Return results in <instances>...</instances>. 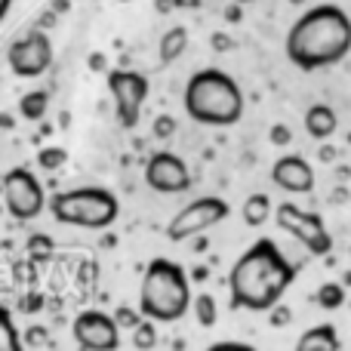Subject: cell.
Instances as JSON below:
<instances>
[{"mask_svg":"<svg viewBox=\"0 0 351 351\" xmlns=\"http://www.w3.org/2000/svg\"><path fill=\"white\" fill-rule=\"evenodd\" d=\"M296 271L299 265L280 253V247L271 237H259L231 265V274H228L231 308L268 311L290 290V284L296 280Z\"/></svg>","mask_w":351,"mask_h":351,"instance_id":"6da1fadb","label":"cell"},{"mask_svg":"<svg viewBox=\"0 0 351 351\" xmlns=\"http://www.w3.org/2000/svg\"><path fill=\"white\" fill-rule=\"evenodd\" d=\"M284 49L299 71L339 65L351 53V16L336 3L311 6L287 31Z\"/></svg>","mask_w":351,"mask_h":351,"instance_id":"7a4b0ae2","label":"cell"},{"mask_svg":"<svg viewBox=\"0 0 351 351\" xmlns=\"http://www.w3.org/2000/svg\"><path fill=\"white\" fill-rule=\"evenodd\" d=\"M185 114L204 127H234L243 117L241 84L222 68H200L185 84Z\"/></svg>","mask_w":351,"mask_h":351,"instance_id":"3957f363","label":"cell"},{"mask_svg":"<svg viewBox=\"0 0 351 351\" xmlns=\"http://www.w3.org/2000/svg\"><path fill=\"white\" fill-rule=\"evenodd\" d=\"M191 308V280L173 259H152L139 287V315L154 324H176Z\"/></svg>","mask_w":351,"mask_h":351,"instance_id":"277c9868","label":"cell"},{"mask_svg":"<svg viewBox=\"0 0 351 351\" xmlns=\"http://www.w3.org/2000/svg\"><path fill=\"white\" fill-rule=\"evenodd\" d=\"M49 213L56 222L62 225H77V228L102 231L117 222L121 216V200L99 185L71 188V191H59L49 197Z\"/></svg>","mask_w":351,"mask_h":351,"instance_id":"5b68a950","label":"cell"},{"mask_svg":"<svg viewBox=\"0 0 351 351\" xmlns=\"http://www.w3.org/2000/svg\"><path fill=\"white\" fill-rule=\"evenodd\" d=\"M274 219H278V228L287 231L290 237H296L311 256H327L333 250V237H330L327 225H324V219L317 213H308L299 204L284 200V204L274 206Z\"/></svg>","mask_w":351,"mask_h":351,"instance_id":"8992f818","label":"cell"},{"mask_svg":"<svg viewBox=\"0 0 351 351\" xmlns=\"http://www.w3.org/2000/svg\"><path fill=\"white\" fill-rule=\"evenodd\" d=\"M3 188V204L6 213L19 222H31L37 219L43 210H47V194H43V185L37 182V176L25 167H12L10 173L0 182Z\"/></svg>","mask_w":351,"mask_h":351,"instance_id":"52a82bcc","label":"cell"},{"mask_svg":"<svg viewBox=\"0 0 351 351\" xmlns=\"http://www.w3.org/2000/svg\"><path fill=\"white\" fill-rule=\"evenodd\" d=\"M228 213H231L228 200H222V197H197V200H191L188 206H182V210L170 219V225H167V237H170L173 243H182V241H188V237H194V234L210 231L213 225L225 222Z\"/></svg>","mask_w":351,"mask_h":351,"instance_id":"ba28073f","label":"cell"},{"mask_svg":"<svg viewBox=\"0 0 351 351\" xmlns=\"http://www.w3.org/2000/svg\"><path fill=\"white\" fill-rule=\"evenodd\" d=\"M6 65L16 77H40L53 65V40L47 31L34 28L28 34H22L19 40L10 43L6 49Z\"/></svg>","mask_w":351,"mask_h":351,"instance_id":"9c48e42d","label":"cell"},{"mask_svg":"<svg viewBox=\"0 0 351 351\" xmlns=\"http://www.w3.org/2000/svg\"><path fill=\"white\" fill-rule=\"evenodd\" d=\"M108 90H111V96H114V108H117L121 127L136 130L142 105H145V99H148V77L139 71L114 68V71H108Z\"/></svg>","mask_w":351,"mask_h":351,"instance_id":"30bf717a","label":"cell"},{"mask_svg":"<svg viewBox=\"0 0 351 351\" xmlns=\"http://www.w3.org/2000/svg\"><path fill=\"white\" fill-rule=\"evenodd\" d=\"M74 342L80 351H117L121 348V327L114 324V317L105 311H80L74 317Z\"/></svg>","mask_w":351,"mask_h":351,"instance_id":"8fae6325","label":"cell"},{"mask_svg":"<svg viewBox=\"0 0 351 351\" xmlns=\"http://www.w3.org/2000/svg\"><path fill=\"white\" fill-rule=\"evenodd\" d=\"M145 182L152 191L158 194H179L191 185V173L188 164L173 152H158L148 158L145 164Z\"/></svg>","mask_w":351,"mask_h":351,"instance_id":"7c38bea8","label":"cell"},{"mask_svg":"<svg viewBox=\"0 0 351 351\" xmlns=\"http://www.w3.org/2000/svg\"><path fill=\"white\" fill-rule=\"evenodd\" d=\"M271 182L290 194H308L315 188V170L302 154H284V158L274 160Z\"/></svg>","mask_w":351,"mask_h":351,"instance_id":"4fadbf2b","label":"cell"},{"mask_svg":"<svg viewBox=\"0 0 351 351\" xmlns=\"http://www.w3.org/2000/svg\"><path fill=\"white\" fill-rule=\"evenodd\" d=\"M336 127H339V121H336V111L330 108V105L317 102L305 111V130H308L311 139H317V142L330 139V136L336 133Z\"/></svg>","mask_w":351,"mask_h":351,"instance_id":"5bb4252c","label":"cell"},{"mask_svg":"<svg viewBox=\"0 0 351 351\" xmlns=\"http://www.w3.org/2000/svg\"><path fill=\"white\" fill-rule=\"evenodd\" d=\"M296 351H339V333L333 324H317L299 336Z\"/></svg>","mask_w":351,"mask_h":351,"instance_id":"9a60e30c","label":"cell"},{"mask_svg":"<svg viewBox=\"0 0 351 351\" xmlns=\"http://www.w3.org/2000/svg\"><path fill=\"white\" fill-rule=\"evenodd\" d=\"M268 216H271V197H268V194L256 191V194H250V197L243 200V222H247L250 228L265 225Z\"/></svg>","mask_w":351,"mask_h":351,"instance_id":"2e32d148","label":"cell"},{"mask_svg":"<svg viewBox=\"0 0 351 351\" xmlns=\"http://www.w3.org/2000/svg\"><path fill=\"white\" fill-rule=\"evenodd\" d=\"M185 47H188V31L182 28V25H176V28H170L164 37H160V47H158L160 62L170 65V62H176L182 53H185Z\"/></svg>","mask_w":351,"mask_h":351,"instance_id":"e0dca14e","label":"cell"},{"mask_svg":"<svg viewBox=\"0 0 351 351\" xmlns=\"http://www.w3.org/2000/svg\"><path fill=\"white\" fill-rule=\"evenodd\" d=\"M49 108V93L47 90H31L22 96V102H19V114L25 117V121H40L43 114H47Z\"/></svg>","mask_w":351,"mask_h":351,"instance_id":"ac0fdd59","label":"cell"},{"mask_svg":"<svg viewBox=\"0 0 351 351\" xmlns=\"http://www.w3.org/2000/svg\"><path fill=\"white\" fill-rule=\"evenodd\" d=\"M0 351H25L22 336L16 330V321H12L10 308L0 302Z\"/></svg>","mask_w":351,"mask_h":351,"instance_id":"d6986e66","label":"cell"},{"mask_svg":"<svg viewBox=\"0 0 351 351\" xmlns=\"http://www.w3.org/2000/svg\"><path fill=\"white\" fill-rule=\"evenodd\" d=\"M315 299L324 311H336L346 305V287L336 284V280H327V284H321V290H317Z\"/></svg>","mask_w":351,"mask_h":351,"instance_id":"ffe728a7","label":"cell"},{"mask_svg":"<svg viewBox=\"0 0 351 351\" xmlns=\"http://www.w3.org/2000/svg\"><path fill=\"white\" fill-rule=\"evenodd\" d=\"M133 348L136 351H154L158 348V324L154 321H139L133 327Z\"/></svg>","mask_w":351,"mask_h":351,"instance_id":"44dd1931","label":"cell"},{"mask_svg":"<svg viewBox=\"0 0 351 351\" xmlns=\"http://www.w3.org/2000/svg\"><path fill=\"white\" fill-rule=\"evenodd\" d=\"M191 308H194V315H197V324H200V327H213V324H216L219 311H216V299H213L210 293L191 296Z\"/></svg>","mask_w":351,"mask_h":351,"instance_id":"7402d4cb","label":"cell"},{"mask_svg":"<svg viewBox=\"0 0 351 351\" xmlns=\"http://www.w3.org/2000/svg\"><path fill=\"white\" fill-rule=\"evenodd\" d=\"M65 160H68L65 148H43V152L37 154V164H40L43 170H59Z\"/></svg>","mask_w":351,"mask_h":351,"instance_id":"603a6c76","label":"cell"},{"mask_svg":"<svg viewBox=\"0 0 351 351\" xmlns=\"http://www.w3.org/2000/svg\"><path fill=\"white\" fill-rule=\"evenodd\" d=\"M111 317H114V324H117V327H121V330H133L136 324L142 321V317H139V311H133V308H130V305H121V308H117Z\"/></svg>","mask_w":351,"mask_h":351,"instance_id":"cb8c5ba5","label":"cell"},{"mask_svg":"<svg viewBox=\"0 0 351 351\" xmlns=\"http://www.w3.org/2000/svg\"><path fill=\"white\" fill-rule=\"evenodd\" d=\"M173 133H176V121L170 114H160L158 121H154V136H158V139H170Z\"/></svg>","mask_w":351,"mask_h":351,"instance_id":"d4e9b609","label":"cell"},{"mask_svg":"<svg viewBox=\"0 0 351 351\" xmlns=\"http://www.w3.org/2000/svg\"><path fill=\"white\" fill-rule=\"evenodd\" d=\"M204 351H256L250 342H234V339H225V342H213L210 348Z\"/></svg>","mask_w":351,"mask_h":351,"instance_id":"484cf974","label":"cell"},{"mask_svg":"<svg viewBox=\"0 0 351 351\" xmlns=\"http://www.w3.org/2000/svg\"><path fill=\"white\" fill-rule=\"evenodd\" d=\"M268 311H271V324H274V327H284V324H290V317H293L287 305H271Z\"/></svg>","mask_w":351,"mask_h":351,"instance_id":"4316f807","label":"cell"},{"mask_svg":"<svg viewBox=\"0 0 351 351\" xmlns=\"http://www.w3.org/2000/svg\"><path fill=\"white\" fill-rule=\"evenodd\" d=\"M231 47H234V40H231L228 34H222V31H219V34H213V49H216V53H228Z\"/></svg>","mask_w":351,"mask_h":351,"instance_id":"83f0119b","label":"cell"},{"mask_svg":"<svg viewBox=\"0 0 351 351\" xmlns=\"http://www.w3.org/2000/svg\"><path fill=\"white\" fill-rule=\"evenodd\" d=\"M271 142H274V145H287V142H290V130L278 123V127L271 130Z\"/></svg>","mask_w":351,"mask_h":351,"instance_id":"f1b7e54d","label":"cell"},{"mask_svg":"<svg viewBox=\"0 0 351 351\" xmlns=\"http://www.w3.org/2000/svg\"><path fill=\"white\" fill-rule=\"evenodd\" d=\"M10 10H12V0H0V22L10 16Z\"/></svg>","mask_w":351,"mask_h":351,"instance_id":"f546056e","label":"cell"},{"mask_svg":"<svg viewBox=\"0 0 351 351\" xmlns=\"http://www.w3.org/2000/svg\"><path fill=\"white\" fill-rule=\"evenodd\" d=\"M225 16L234 19V22H237V19H241V10H237V6H228V10H225Z\"/></svg>","mask_w":351,"mask_h":351,"instance_id":"4dcf8cb0","label":"cell"},{"mask_svg":"<svg viewBox=\"0 0 351 351\" xmlns=\"http://www.w3.org/2000/svg\"><path fill=\"white\" fill-rule=\"evenodd\" d=\"M290 3H302V0H290Z\"/></svg>","mask_w":351,"mask_h":351,"instance_id":"1f68e13d","label":"cell"},{"mask_svg":"<svg viewBox=\"0 0 351 351\" xmlns=\"http://www.w3.org/2000/svg\"><path fill=\"white\" fill-rule=\"evenodd\" d=\"M241 3H250V0H241Z\"/></svg>","mask_w":351,"mask_h":351,"instance_id":"d6a6232c","label":"cell"},{"mask_svg":"<svg viewBox=\"0 0 351 351\" xmlns=\"http://www.w3.org/2000/svg\"><path fill=\"white\" fill-rule=\"evenodd\" d=\"M348 142H351V136H348Z\"/></svg>","mask_w":351,"mask_h":351,"instance_id":"836d02e7","label":"cell"}]
</instances>
